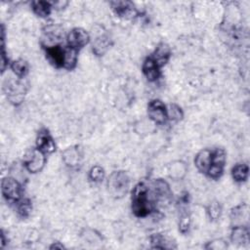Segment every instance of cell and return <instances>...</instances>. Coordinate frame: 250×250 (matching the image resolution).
<instances>
[{
    "mask_svg": "<svg viewBox=\"0 0 250 250\" xmlns=\"http://www.w3.org/2000/svg\"><path fill=\"white\" fill-rule=\"evenodd\" d=\"M156 197L153 190L144 182L137 184L132 192V211L135 216L144 218L155 209Z\"/></svg>",
    "mask_w": 250,
    "mask_h": 250,
    "instance_id": "obj_1",
    "label": "cell"
},
{
    "mask_svg": "<svg viewBox=\"0 0 250 250\" xmlns=\"http://www.w3.org/2000/svg\"><path fill=\"white\" fill-rule=\"evenodd\" d=\"M130 179L125 171H115L108 180L109 192L115 198H122L129 190Z\"/></svg>",
    "mask_w": 250,
    "mask_h": 250,
    "instance_id": "obj_2",
    "label": "cell"
},
{
    "mask_svg": "<svg viewBox=\"0 0 250 250\" xmlns=\"http://www.w3.org/2000/svg\"><path fill=\"white\" fill-rule=\"evenodd\" d=\"M4 92L7 95L8 100L13 105H20L25 98L27 93V86L24 81L19 79H9L6 80L4 83Z\"/></svg>",
    "mask_w": 250,
    "mask_h": 250,
    "instance_id": "obj_3",
    "label": "cell"
},
{
    "mask_svg": "<svg viewBox=\"0 0 250 250\" xmlns=\"http://www.w3.org/2000/svg\"><path fill=\"white\" fill-rule=\"evenodd\" d=\"M1 192L6 200L18 202L22 195V186L16 179L5 177L1 183Z\"/></svg>",
    "mask_w": 250,
    "mask_h": 250,
    "instance_id": "obj_4",
    "label": "cell"
},
{
    "mask_svg": "<svg viewBox=\"0 0 250 250\" xmlns=\"http://www.w3.org/2000/svg\"><path fill=\"white\" fill-rule=\"evenodd\" d=\"M46 156L38 148L30 151L25 158V166L31 173H38L45 166Z\"/></svg>",
    "mask_w": 250,
    "mask_h": 250,
    "instance_id": "obj_5",
    "label": "cell"
},
{
    "mask_svg": "<svg viewBox=\"0 0 250 250\" xmlns=\"http://www.w3.org/2000/svg\"><path fill=\"white\" fill-rule=\"evenodd\" d=\"M111 6L115 15L124 20H132L139 14L136 6L131 1H113Z\"/></svg>",
    "mask_w": 250,
    "mask_h": 250,
    "instance_id": "obj_6",
    "label": "cell"
},
{
    "mask_svg": "<svg viewBox=\"0 0 250 250\" xmlns=\"http://www.w3.org/2000/svg\"><path fill=\"white\" fill-rule=\"evenodd\" d=\"M67 41L69 47H72L78 51L89 43L90 36L85 30L81 28H76L68 34Z\"/></svg>",
    "mask_w": 250,
    "mask_h": 250,
    "instance_id": "obj_7",
    "label": "cell"
},
{
    "mask_svg": "<svg viewBox=\"0 0 250 250\" xmlns=\"http://www.w3.org/2000/svg\"><path fill=\"white\" fill-rule=\"evenodd\" d=\"M149 117L156 124H163L168 119L167 108L160 100H153L148 106Z\"/></svg>",
    "mask_w": 250,
    "mask_h": 250,
    "instance_id": "obj_8",
    "label": "cell"
},
{
    "mask_svg": "<svg viewBox=\"0 0 250 250\" xmlns=\"http://www.w3.org/2000/svg\"><path fill=\"white\" fill-rule=\"evenodd\" d=\"M37 148L45 154H52L56 151L55 141L47 129L43 128L38 132L37 139Z\"/></svg>",
    "mask_w": 250,
    "mask_h": 250,
    "instance_id": "obj_9",
    "label": "cell"
},
{
    "mask_svg": "<svg viewBox=\"0 0 250 250\" xmlns=\"http://www.w3.org/2000/svg\"><path fill=\"white\" fill-rule=\"evenodd\" d=\"M62 156L67 166L75 168L81 164L83 159V152L79 146H73L66 149L63 152Z\"/></svg>",
    "mask_w": 250,
    "mask_h": 250,
    "instance_id": "obj_10",
    "label": "cell"
},
{
    "mask_svg": "<svg viewBox=\"0 0 250 250\" xmlns=\"http://www.w3.org/2000/svg\"><path fill=\"white\" fill-rule=\"evenodd\" d=\"M64 38V31L55 25H51L46 27L43 30V40L46 42L44 47L59 45Z\"/></svg>",
    "mask_w": 250,
    "mask_h": 250,
    "instance_id": "obj_11",
    "label": "cell"
},
{
    "mask_svg": "<svg viewBox=\"0 0 250 250\" xmlns=\"http://www.w3.org/2000/svg\"><path fill=\"white\" fill-rule=\"evenodd\" d=\"M45 48V54L47 60L51 65L60 69L64 68V57H65V48L61 45L47 46Z\"/></svg>",
    "mask_w": 250,
    "mask_h": 250,
    "instance_id": "obj_12",
    "label": "cell"
},
{
    "mask_svg": "<svg viewBox=\"0 0 250 250\" xmlns=\"http://www.w3.org/2000/svg\"><path fill=\"white\" fill-rule=\"evenodd\" d=\"M153 191L157 201H168L172 196L169 184L162 179L154 180L153 184Z\"/></svg>",
    "mask_w": 250,
    "mask_h": 250,
    "instance_id": "obj_13",
    "label": "cell"
},
{
    "mask_svg": "<svg viewBox=\"0 0 250 250\" xmlns=\"http://www.w3.org/2000/svg\"><path fill=\"white\" fill-rule=\"evenodd\" d=\"M142 70L146 78L151 82L156 81L160 77V67L154 62L152 57H149L145 60Z\"/></svg>",
    "mask_w": 250,
    "mask_h": 250,
    "instance_id": "obj_14",
    "label": "cell"
},
{
    "mask_svg": "<svg viewBox=\"0 0 250 250\" xmlns=\"http://www.w3.org/2000/svg\"><path fill=\"white\" fill-rule=\"evenodd\" d=\"M170 57H171V49H170V47H169L166 43H164V42L159 43V44L156 46V48H155L154 54L152 55V58L154 60V62H155L160 68L163 67V66H165V65L168 63Z\"/></svg>",
    "mask_w": 250,
    "mask_h": 250,
    "instance_id": "obj_15",
    "label": "cell"
},
{
    "mask_svg": "<svg viewBox=\"0 0 250 250\" xmlns=\"http://www.w3.org/2000/svg\"><path fill=\"white\" fill-rule=\"evenodd\" d=\"M211 157H212V152L210 150H202L200 151L195 158H194V164L199 172L206 173L209 167L211 166Z\"/></svg>",
    "mask_w": 250,
    "mask_h": 250,
    "instance_id": "obj_16",
    "label": "cell"
},
{
    "mask_svg": "<svg viewBox=\"0 0 250 250\" xmlns=\"http://www.w3.org/2000/svg\"><path fill=\"white\" fill-rule=\"evenodd\" d=\"M111 46V39L105 35L99 36L92 44V50L98 57L104 56Z\"/></svg>",
    "mask_w": 250,
    "mask_h": 250,
    "instance_id": "obj_17",
    "label": "cell"
},
{
    "mask_svg": "<svg viewBox=\"0 0 250 250\" xmlns=\"http://www.w3.org/2000/svg\"><path fill=\"white\" fill-rule=\"evenodd\" d=\"M231 239L233 243L244 244L249 242V231L245 226L233 227L231 234Z\"/></svg>",
    "mask_w": 250,
    "mask_h": 250,
    "instance_id": "obj_18",
    "label": "cell"
},
{
    "mask_svg": "<svg viewBox=\"0 0 250 250\" xmlns=\"http://www.w3.org/2000/svg\"><path fill=\"white\" fill-rule=\"evenodd\" d=\"M32 5H33V10L35 14L41 18L48 17L51 14V11L53 8L52 3L47 1H41V0H39V1H34Z\"/></svg>",
    "mask_w": 250,
    "mask_h": 250,
    "instance_id": "obj_19",
    "label": "cell"
},
{
    "mask_svg": "<svg viewBox=\"0 0 250 250\" xmlns=\"http://www.w3.org/2000/svg\"><path fill=\"white\" fill-rule=\"evenodd\" d=\"M187 171H188L187 165L183 161H175V162L171 163L169 166V169H168L169 176L176 180H180V179L184 178Z\"/></svg>",
    "mask_w": 250,
    "mask_h": 250,
    "instance_id": "obj_20",
    "label": "cell"
},
{
    "mask_svg": "<svg viewBox=\"0 0 250 250\" xmlns=\"http://www.w3.org/2000/svg\"><path fill=\"white\" fill-rule=\"evenodd\" d=\"M77 65V50L67 47L65 48V57H64V69L72 71Z\"/></svg>",
    "mask_w": 250,
    "mask_h": 250,
    "instance_id": "obj_21",
    "label": "cell"
},
{
    "mask_svg": "<svg viewBox=\"0 0 250 250\" xmlns=\"http://www.w3.org/2000/svg\"><path fill=\"white\" fill-rule=\"evenodd\" d=\"M249 168L247 164H236L231 169V177L237 183L245 182L248 178Z\"/></svg>",
    "mask_w": 250,
    "mask_h": 250,
    "instance_id": "obj_22",
    "label": "cell"
},
{
    "mask_svg": "<svg viewBox=\"0 0 250 250\" xmlns=\"http://www.w3.org/2000/svg\"><path fill=\"white\" fill-rule=\"evenodd\" d=\"M10 68L18 78H24L29 74V65L23 59H19L11 63Z\"/></svg>",
    "mask_w": 250,
    "mask_h": 250,
    "instance_id": "obj_23",
    "label": "cell"
},
{
    "mask_svg": "<svg viewBox=\"0 0 250 250\" xmlns=\"http://www.w3.org/2000/svg\"><path fill=\"white\" fill-rule=\"evenodd\" d=\"M151 243L153 248L156 249H166V248H176V246L172 245V242L167 239L164 235L157 233L151 236Z\"/></svg>",
    "mask_w": 250,
    "mask_h": 250,
    "instance_id": "obj_24",
    "label": "cell"
},
{
    "mask_svg": "<svg viewBox=\"0 0 250 250\" xmlns=\"http://www.w3.org/2000/svg\"><path fill=\"white\" fill-rule=\"evenodd\" d=\"M33 210L32 201L29 198H24L17 202V213L21 218H28Z\"/></svg>",
    "mask_w": 250,
    "mask_h": 250,
    "instance_id": "obj_25",
    "label": "cell"
},
{
    "mask_svg": "<svg viewBox=\"0 0 250 250\" xmlns=\"http://www.w3.org/2000/svg\"><path fill=\"white\" fill-rule=\"evenodd\" d=\"M226 152L223 149H216L212 152L211 157V165H217L220 167H224L226 163Z\"/></svg>",
    "mask_w": 250,
    "mask_h": 250,
    "instance_id": "obj_26",
    "label": "cell"
},
{
    "mask_svg": "<svg viewBox=\"0 0 250 250\" xmlns=\"http://www.w3.org/2000/svg\"><path fill=\"white\" fill-rule=\"evenodd\" d=\"M207 214L212 221L218 220L222 215V206L218 201H213L207 206Z\"/></svg>",
    "mask_w": 250,
    "mask_h": 250,
    "instance_id": "obj_27",
    "label": "cell"
},
{
    "mask_svg": "<svg viewBox=\"0 0 250 250\" xmlns=\"http://www.w3.org/2000/svg\"><path fill=\"white\" fill-rule=\"evenodd\" d=\"M167 115H168V118L174 121H180L184 117V113L178 105L170 104L167 109Z\"/></svg>",
    "mask_w": 250,
    "mask_h": 250,
    "instance_id": "obj_28",
    "label": "cell"
},
{
    "mask_svg": "<svg viewBox=\"0 0 250 250\" xmlns=\"http://www.w3.org/2000/svg\"><path fill=\"white\" fill-rule=\"evenodd\" d=\"M105 178V170L99 165L93 166L89 171V179L94 183L102 182Z\"/></svg>",
    "mask_w": 250,
    "mask_h": 250,
    "instance_id": "obj_29",
    "label": "cell"
},
{
    "mask_svg": "<svg viewBox=\"0 0 250 250\" xmlns=\"http://www.w3.org/2000/svg\"><path fill=\"white\" fill-rule=\"evenodd\" d=\"M190 227H191V216L188 213L182 214L179 221V231L182 233H186L189 231Z\"/></svg>",
    "mask_w": 250,
    "mask_h": 250,
    "instance_id": "obj_30",
    "label": "cell"
},
{
    "mask_svg": "<svg viewBox=\"0 0 250 250\" xmlns=\"http://www.w3.org/2000/svg\"><path fill=\"white\" fill-rule=\"evenodd\" d=\"M223 173H224V167H220L217 165H211L206 172L207 176L214 180L220 179L222 177Z\"/></svg>",
    "mask_w": 250,
    "mask_h": 250,
    "instance_id": "obj_31",
    "label": "cell"
},
{
    "mask_svg": "<svg viewBox=\"0 0 250 250\" xmlns=\"http://www.w3.org/2000/svg\"><path fill=\"white\" fill-rule=\"evenodd\" d=\"M228 247L227 243L223 240V239H215V240H212L210 242L207 243V245L205 246V248L207 249H226Z\"/></svg>",
    "mask_w": 250,
    "mask_h": 250,
    "instance_id": "obj_32",
    "label": "cell"
},
{
    "mask_svg": "<svg viewBox=\"0 0 250 250\" xmlns=\"http://www.w3.org/2000/svg\"><path fill=\"white\" fill-rule=\"evenodd\" d=\"M8 58L6 56V50H5V45L2 43V53H1V72L2 74L5 72L7 66H8Z\"/></svg>",
    "mask_w": 250,
    "mask_h": 250,
    "instance_id": "obj_33",
    "label": "cell"
},
{
    "mask_svg": "<svg viewBox=\"0 0 250 250\" xmlns=\"http://www.w3.org/2000/svg\"><path fill=\"white\" fill-rule=\"evenodd\" d=\"M68 4H69V2H67V1H57V2L52 3L53 8H56V9H63V8H65Z\"/></svg>",
    "mask_w": 250,
    "mask_h": 250,
    "instance_id": "obj_34",
    "label": "cell"
},
{
    "mask_svg": "<svg viewBox=\"0 0 250 250\" xmlns=\"http://www.w3.org/2000/svg\"><path fill=\"white\" fill-rule=\"evenodd\" d=\"M57 249V248H59V249H63V248H65V246L63 245V244H60V242H56V243H53L51 246H50V249Z\"/></svg>",
    "mask_w": 250,
    "mask_h": 250,
    "instance_id": "obj_35",
    "label": "cell"
}]
</instances>
